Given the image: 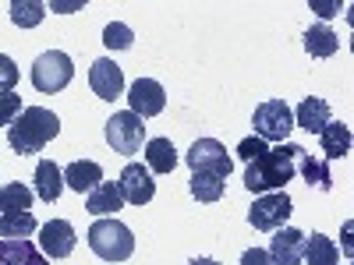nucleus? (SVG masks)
<instances>
[{
    "mask_svg": "<svg viewBox=\"0 0 354 265\" xmlns=\"http://www.w3.org/2000/svg\"><path fill=\"white\" fill-rule=\"evenodd\" d=\"M241 265H273V262H270V251L266 248H248L241 255Z\"/></svg>",
    "mask_w": 354,
    "mask_h": 265,
    "instance_id": "32",
    "label": "nucleus"
},
{
    "mask_svg": "<svg viewBox=\"0 0 354 265\" xmlns=\"http://www.w3.org/2000/svg\"><path fill=\"white\" fill-rule=\"evenodd\" d=\"M61 173H64V188H71V191H78V195H88V191L103 181V166L93 163V159H75V163L64 166Z\"/></svg>",
    "mask_w": 354,
    "mask_h": 265,
    "instance_id": "14",
    "label": "nucleus"
},
{
    "mask_svg": "<svg viewBox=\"0 0 354 265\" xmlns=\"http://www.w3.org/2000/svg\"><path fill=\"white\" fill-rule=\"evenodd\" d=\"M301 248H305V233L294 226H280V230H273V241H270V262L273 265H301Z\"/></svg>",
    "mask_w": 354,
    "mask_h": 265,
    "instance_id": "13",
    "label": "nucleus"
},
{
    "mask_svg": "<svg viewBox=\"0 0 354 265\" xmlns=\"http://www.w3.org/2000/svg\"><path fill=\"white\" fill-rule=\"evenodd\" d=\"M103 46L106 50H131L135 46V32H131L124 21H110L103 28Z\"/></svg>",
    "mask_w": 354,
    "mask_h": 265,
    "instance_id": "28",
    "label": "nucleus"
},
{
    "mask_svg": "<svg viewBox=\"0 0 354 265\" xmlns=\"http://www.w3.org/2000/svg\"><path fill=\"white\" fill-rule=\"evenodd\" d=\"M106 145L113 153H121V156H135L142 149V141H145V124H142V117H135L131 110H121V113H113L106 128Z\"/></svg>",
    "mask_w": 354,
    "mask_h": 265,
    "instance_id": "6",
    "label": "nucleus"
},
{
    "mask_svg": "<svg viewBox=\"0 0 354 265\" xmlns=\"http://www.w3.org/2000/svg\"><path fill=\"white\" fill-rule=\"evenodd\" d=\"M117 188H121V198L128 205H149L153 195H156V181H153V173L149 166H142V163H128L121 170V181H117Z\"/></svg>",
    "mask_w": 354,
    "mask_h": 265,
    "instance_id": "9",
    "label": "nucleus"
},
{
    "mask_svg": "<svg viewBox=\"0 0 354 265\" xmlns=\"http://www.w3.org/2000/svg\"><path fill=\"white\" fill-rule=\"evenodd\" d=\"M305 50H308V57H319V61L322 57H333L340 50V36L330 25H312L305 32Z\"/></svg>",
    "mask_w": 354,
    "mask_h": 265,
    "instance_id": "23",
    "label": "nucleus"
},
{
    "mask_svg": "<svg viewBox=\"0 0 354 265\" xmlns=\"http://www.w3.org/2000/svg\"><path fill=\"white\" fill-rule=\"evenodd\" d=\"M43 18H46L43 0H11V21L18 28H36Z\"/></svg>",
    "mask_w": 354,
    "mask_h": 265,
    "instance_id": "26",
    "label": "nucleus"
},
{
    "mask_svg": "<svg viewBox=\"0 0 354 265\" xmlns=\"http://www.w3.org/2000/svg\"><path fill=\"white\" fill-rule=\"evenodd\" d=\"M252 128L262 141H287V135L294 131V110L283 99H266L252 113Z\"/></svg>",
    "mask_w": 354,
    "mask_h": 265,
    "instance_id": "5",
    "label": "nucleus"
},
{
    "mask_svg": "<svg viewBox=\"0 0 354 265\" xmlns=\"http://www.w3.org/2000/svg\"><path fill=\"white\" fill-rule=\"evenodd\" d=\"M57 135H61V117H57L53 110H46V106H28L8 128V145L18 156H36Z\"/></svg>",
    "mask_w": 354,
    "mask_h": 265,
    "instance_id": "2",
    "label": "nucleus"
},
{
    "mask_svg": "<svg viewBox=\"0 0 354 265\" xmlns=\"http://www.w3.org/2000/svg\"><path fill=\"white\" fill-rule=\"evenodd\" d=\"M128 103H131V113L145 121V117L163 113V106H167V92H163V85H160V81H153V78H138V81H131V88H128Z\"/></svg>",
    "mask_w": 354,
    "mask_h": 265,
    "instance_id": "10",
    "label": "nucleus"
},
{
    "mask_svg": "<svg viewBox=\"0 0 354 265\" xmlns=\"http://www.w3.org/2000/svg\"><path fill=\"white\" fill-rule=\"evenodd\" d=\"M326 124H330V103L319 99V96L301 99L298 110H294V128H305L308 135H319Z\"/></svg>",
    "mask_w": 354,
    "mask_h": 265,
    "instance_id": "16",
    "label": "nucleus"
},
{
    "mask_svg": "<svg viewBox=\"0 0 354 265\" xmlns=\"http://www.w3.org/2000/svg\"><path fill=\"white\" fill-rule=\"evenodd\" d=\"M0 265H50V258L28 241H8V237H0Z\"/></svg>",
    "mask_w": 354,
    "mask_h": 265,
    "instance_id": "15",
    "label": "nucleus"
},
{
    "mask_svg": "<svg viewBox=\"0 0 354 265\" xmlns=\"http://www.w3.org/2000/svg\"><path fill=\"white\" fill-rule=\"evenodd\" d=\"M188 265H220V262H213V258H192Z\"/></svg>",
    "mask_w": 354,
    "mask_h": 265,
    "instance_id": "36",
    "label": "nucleus"
},
{
    "mask_svg": "<svg viewBox=\"0 0 354 265\" xmlns=\"http://www.w3.org/2000/svg\"><path fill=\"white\" fill-rule=\"evenodd\" d=\"M121 205H124V198H121V188L113 181H100L85 195V213H93V216H110V213L121 209Z\"/></svg>",
    "mask_w": 354,
    "mask_h": 265,
    "instance_id": "17",
    "label": "nucleus"
},
{
    "mask_svg": "<svg viewBox=\"0 0 354 265\" xmlns=\"http://www.w3.org/2000/svg\"><path fill=\"white\" fill-rule=\"evenodd\" d=\"M308 8L319 18H333V14H340V0H330V4H322V0H308Z\"/></svg>",
    "mask_w": 354,
    "mask_h": 265,
    "instance_id": "33",
    "label": "nucleus"
},
{
    "mask_svg": "<svg viewBox=\"0 0 354 265\" xmlns=\"http://www.w3.org/2000/svg\"><path fill=\"white\" fill-rule=\"evenodd\" d=\"M188 188H192V195L198 202H220L227 181H220V177H213V173H192V184Z\"/></svg>",
    "mask_w": 354,
    "mask_h": 265,
    "instance_id": "27",
    "label": "nucleus"
},
{
    "mask_svg": "<svg viewBox=\"0 0 354 265\" xmlns=\"http://www.w3.org/2000/svg\"><path fill=\"white\" fill-rule=\"evenodd\" d=\"M185 163L192 166V173H213V177H220V181H227L230 170H234V159L227 156V149L216 138L192 141V149L185 153Z\"/></svg>",
    "mask_w": 354,
    "mask_h": 265,
    "instance_id": "7",
    "label": "nucleus"
},
{
    "mask_svg": "<svg viewBox=\"0 0 354 265\" xmlns=\"http://www.w3.org/2000/svg\"><path fill=\"white\" fill-rule=\"evenodd\" d=\"M319 145H322V159H344L351 153V128L340 121H330L326 128L319 131Z\"/></svg>",
    "mask_w": 354,
    "mask_h": 265,
    "instance_id": "19",
    "label": "nucleus"
},
{
    "mask_svg": "<svg viewBox=\"0 0 354 265\" xmlns=\"http://www.w3.org/2000/svg\"><path fill=\"white\" fill-rule=\"evenodd\" d=\"M75 78V64H71V57L64 50H46L36 57V64H32V85L39 88V92L53 96V92H61V88H68Z\"/></svg>",
    "mask_w": 354,
    "mask_h": 265,
    "instance_id": "4",
    "label": "nucleus"
},
{
    "mask_svg": "<svg viewBox=\"0 0 354 265\" xmlns=\"http://www.w3.org/2000/svg\"><path fill=\"white\" fill-rule=\"evenodd\" d=\"M36 230H39V223H36L32 213H4L0 216V237H8V241L32 237Z\"/></svg>",
    "mask_w": 354,
    "mask_h": 265,
    "instance_id": "24",
    "label": "nucleus"
},
{
    "mask_svg": "<svg viewBox=\"0 0 354 265\" xmlns=\"http://www.w3.org/2000/svg\"><path fill=\"white\" fill-rule=\"evenodd\" d=\"M39 251L46 258H68L75 251V226L68 219H50L39 226Z\"/></svg>",
    "mask_w": 354,
    "mask_h": 265,
    "instance_id": "12",
    "label": "nucleus"
},
{
    "mask_svg": "<svg viewBox=\"0 0 354 265\" xmlns=\"http://www.w3.org/2000/svg\"><path fill=\"white\" fill-rule=\"evenodd\" d=\"M290 213H294L290 195L287 191H270V195H259L255 198V205L248 209V223L255 230H280Z\"/></svg>",
    "mask_w": 354,
    "mask_h": 265,
    "instance_id": "8",
    "label": "nucleus"
},
{
    "mask_svg": "<svg viewBox=\"0 0 354 265\" xmlns=\"http://www.w3.org/2000/svg\"><path fill=\"white\" fill-rule=\"evenodd\" d=\"M25 106H21V96H15V92H4L0 96V124H15V117L21 113Z\"/></svg>",
    "mask_w": 354,
    "mask_h": 265,
    "instance_id": "31",
    "label": "nucleus"
},
{
    "mask_svg": "<svg viewBox=\"0 0 354 265\" xmlns=\"http://www.w3.org/2000/svg\"><path fill=\"white\" fill-rule=\"evenodd\" d=\"M266 149H270V145H266L262 138L248 135V138H241V141H238V149H234V153H238V159H241V163H252V159H259Z\"/></svg>",
    "mask_w": 354,
    "mask_h": 265,
    "instance_id": "30",
    "label": "nucleus"
},
{
    "mask_svg": "<svg viewBox=\"0 0 354 265\" xmlns=\"http://www.w3.org/2000/svg\"><path fill=\"white\" fill-rule=\"evenodd\" d=\"M18 64L11 61V57L8 53H0V96H4V92H15V85H18Z\"/></svg>",
    "mask_w": 354,
    "mask_h": 265,
    "instance_id": "29",
    "label": "nucleus"
},
{
    "mask_svg": "<svg viewBox=\"0 0 354 265\" xmlns=\"http://www.w3.org/2000/svg\"><path fill=\"white\" fill-rule=\"evenodd\" d=\"M301 262L305 265H337L340 262V248L326 237V233H312V237H305Z\"/></svg>",
    "mask_w": 354,
    "mask_h": 265,
    "instance_id": "21",
    "label": "nucleus"
},
{
    "mask_svg": "<svg viewBox=\"0 0 354 265\" xmlns=\"http://www.w3.org/2000/svg\"><path fill=\"white\" fill-rule=\"evenodd\" d=\"M36 198L39 202H57L61 198V191H64V173H61V166H57L53 159H39L36 163Z\"/></svg>",
    "mask_w": 354,
    "mask_h": 265,
    "instance_id": "18",
    "label": "nucleus"
},
{
    "mask_svg": "<svg viewBox=\"0 0 354 265\" xmlns=\"http://www.w3.org/2000/svg\"><path fill=\"white\" fill-rule=\"evenodd\" d=\"M347 237H351V223H344V251L351 255V241H347Z\"/></svg>",
    "mask_w": 354,
    "mask_h": 265,
    "instance_id": "35",
    "label": "nucleus"
},
{
    "mask_svg": "<svg viewBox=\"0 0 354 265\" xmlns=\"http://www.w3.org/2000/svg\"><path fill=\"white\" fill-rule=\"evenodd\" d=\"M78 8H82V0H71V4H57V0H53V4H46V11H61V14L78 11Z\"/></svg>",
    "mask_w": 354,
    "mask_h": 265,
    "instance_id": "34",
    "label": "nucleus"
},
{
    "mask_svg": "<svg viewBox=\"0 0 354 265\" xmlns=\"http://www.w3.org/2000/svg\"><path fill=\"white\" fill-rule=\"evenodd\" d=\"M88 248L103 262H128L135 251V237L121 219H96L88 226Z\"/></svg>",
    "mask_w": 354,
    "mask_h": 265,
    "instance_id": "3",
    "label": "nucleus"
},
{
    "mask_svg": "<svg viewBox=\"0 0 354 265\" xmlns=\"http://www.w3.org/2000/svg\"><path fill=\"white\" fill-rule=\"evenodd\" d=\"M294 166L301 170V177H305V184L308 188H319V191H333V177H330V163L326 159H319V156H312V153H298V159H294Z\"/></svg>",
    "mask_w": 354,
    "mask_h": 265,
    "instance_id": "20",
    "label": "nucleus"
},
{
    "mask_svg": "<svg viewBox=\"0 0 354 265\" xmlns=\"http://www.w3.org/2000/svg\"><path fill=\"white\" fill-rule=\"evenodd\" d=\"M88 85H93V92L100 99L113 103L124 92V71L117 68L110 57H100V61H93V68H88Z\"/></svg>",
    "mask_w": 354,
    "mask_h": 265,
    "instance_id": "11",
    "label": "nucleus"
},
{
    "mask_svg": "<svg viewBox=\"0 0 354 265\" xmlns=\"http://www.w3.org/2000/svg\"><path fill=\"white\" fill-rule=\"evenodd\" d=\"M145 166L149 173H170L177 166V149L170 138H149L145 141Z\"/></svg>",
    "mask_w": 354,
    "mask_h": 265,
    "instance_id": "22",
    "label": "nucleus"
},
{
    "mask_svg": "<svg viewBox=\"0 0 354 265\" xmlns=\"http://www.w3.org/2000/svg\"><path fill=\"white\" fill-rule=\"evenodd\" d=\"M301 145L294 141H280L277 149H266L259 159L245 163V188L252 195H270V191H283L287 181H294V173H298V166H294V159H298Z\"/></svg>",
    "mask_w": 354,
    "mask_h": 265,
    "instance_id": "1",
    "label": "nucleus"
},
{
    "mask_svg": "<svg viewBox=\"0 0 354 265\" xmlns=\"http://www.w3.org/2000/svg\"><path fill=\"white\" fill-rule=\"evenodd\" d=\"M32 198H36V191H28L18 181L0 184V213H28L32 209Z\"/></svg>",
    "mask_w": 354,
    "mask_h": 265,
    "instance_id": "25",
    "label": "nucleus"
}]
</instances>
